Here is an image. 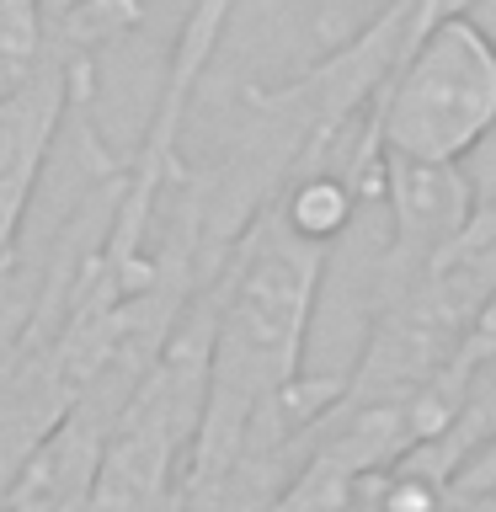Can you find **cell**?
Here are the masks:
<instances>
[{"label":"cell","mask_w":496,"mask_h":512,"mask_svg":"<svg viewBox=\"0 0 496 512\" xmlns=\"http://www.w3.org/2000/svg\"><path fill=\"white\" fill-rule=\"evenodd\" d=\"M496 139V38L470 11L443 16L400 48L374 102L379 155L464 166Z\"/></svg>","instance_id":"1"},{"label":"cell","mask_w":496,"mask_h":512,"mask_svg":"<svg viewBox=\"0 0 496 512\" xmlns=\"http://www.w3.org/2000/svg\"><path fill=\"white\" fill-rule=\"evenodd\" d=\"M54 48H48L43 70L27 80L22 91L0 96V283L11 272L16 240H22V219L27 203L38 192L43 160L54 150V134L80 96H91V59L86 48L64 43L59 32H48Z\"/></svg>","instance_id":"2"},{"label":"cell","mask_w":496,"mask_h":512,"mask_svg":"<svg viewBox=\"0 0 496 512\" xmlns=\"http://www.w3.org/2000/svg\"><path fill=\"white\" fill-rule=\"evenodd\" d=\"M379 192L390 198L395 240L384 251L390 283L422 278L470 235L480 214V187L464 166H427V160L379 155Z\"/></svg>","instance_id":"3"},{"label":"cell","mask_w":496,"mask_h":512,"mask_svg":"<svg viewBox=\"0 0 496 512\" xmlns=\"http://www.w3.org/2000/svg\"><path fill=\"white\" fill-rule=\"evenodd\" d=\"M48 48V11L43 0H0V96L22 91L43 70Z\"/></svg>","instance_id":"4"}]
</instances>
